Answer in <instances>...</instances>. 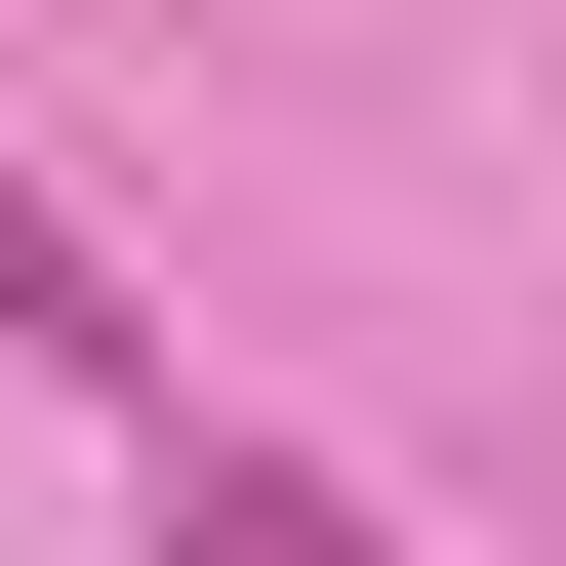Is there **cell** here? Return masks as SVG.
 Instances as JSON below:
<instances>
[{
  "instance_id": "obj_1",
  "label": "cell",
  "mask_w": 566,
  "mask_h": 566,
  "mask_svg": "<svg viewBox=\"0 0 566 566\" xmlns=\"http://www.w3.org/2000/svg\"><path fill=\"white\" fill-rule=\"evenodd\" d=\"M163 566H405V526H365L324 446H163Z\"/></svg>"
},
{
  "instance_id": "obj_2",
  "label": "cell",
  "mask_w": 566,
  "mask_h": 566,
  "mask_svg": "<svg viewBox=\"0 0 566 566\" xmlns=\"http://www.w3.org/2000/svg\"><path fill=\"white\" fill-rule=\"evenodd\" d=\"M0 365H163V324H122V243H82L41 163H0Z\"/></svg>"
}]
</instances>
